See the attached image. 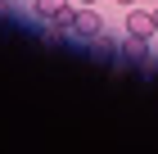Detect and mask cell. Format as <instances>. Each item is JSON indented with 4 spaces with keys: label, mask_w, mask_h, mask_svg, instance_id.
<instances>
[{
    "label": "cell",
    "mask_w": 158,
    "mask_h": 154,
    "mask_svg": "<svg viewBox=\"0 0 158 154\" xmlns=\"http://www.w3.org/2000/svg\"><path fill=\"white\" fill-rule=\"evenodd\" d=\"M154 32L158 27H154V14L149 9H131L127 14V36H131V41H149Z\"/></svg>",
    "instance_id": "6da1fadb"
},
{
    "label": "cell",
    "mask_w": 158,
    "mask_h": 154,
    "mask_svg": "<svg viewBox=\"0 0 158 154\" xmlns=\"http://www.w3.org/2000/svg\"><path fill=\"white\" fill-rule=\"evenodd\" d=\"M73 32H81V36H104V23H99L95 14H90V5L86 9H77V27Z\"/></svg>",
    "instance_id": "7a4b0ae2"
},
{
    "label": "cell",
    "mask_w": 158,
    "mask_h": 154,
    "mask_svg": "<svg viewBox=\"0 0 158 154\" xmlns=\"http://www.w3.org/2000/svg\"><path fill=\"white\" fill-rule=\"evenodd\" d=\"M63 5H68V0H36V14L45 18V23H54V18L63 14Z\"/></svg>",
    "instance_id": "3957f363"
},
{
    "label": "cell",
    "mask_w": 158,
    "mask_h": 154,
    "mask_svg": "<svg viewBox=\"0 0 158 154\" xmlns=\"http://www.w3.org/2000/svg\"><path fill=\"white\" fill-rule=\"evenodd\" d=\"M77 5H95V0H77Z\"/></svg>",
    "instance_id": "277c9868"
},
{
    "label": "cell",
    "mask_w": 158,
    "mask_h": 154,
    "mask_svg": "<svg viewBox=\"0 0 158 154\" xmlns=\"http://www.w3.org/2000/svg\"><path fill=\"white\" fill-rule=\"evenodd\" d=\"M118 5H135V0H118Z\"/></svg>",
    "instance_id": "5b68a950"
},
{
    "label": "cell",
    "mask_w": 158,
    "mask_h": 154,
    "mask_svg": "<svg viewBox=\"0 0 158 154\" xmlns=\"http://www.w3.org/2000/svg\"><path fill=\"white\" fill-rule=\"evenodd\" d=\"M154 27H158V9H154Z\"/></svg>",
    "instance_id": "8992f818"
},
{
    "label": "cell",
    "mask_w": 158,
    "mask_h": 154,
    "mask_svg": "<svg viewBox=\"0 0 158 154\" xmlns=\"http://www.w3.org/2000/svg\"><path fill=\"white\" fill-rule=\"evenodd\" d=\"M154 50H158V41H154Z\"/></svg>",
    "instance_id": "52a82bcc"
}]
</instances>
